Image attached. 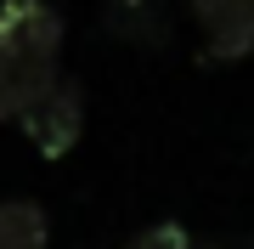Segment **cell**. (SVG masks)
I'll list each match as a JSON object with an SVG mask.
<instances>
[{"label":"cell","instance_id":"obj_1","mask_svg":"<svg viewBox=\"0 0 254 249\" xmlns=\"http://www.w3.org/2000/svg\"><path fill=\"white\" fill-rule=\"evenodd\" d=\"M63 17L46 0H6L0 6V119L17 125L28 102H40L63 80Z\"/></svg>","mask_w":254,"mask_h":249},{"label":"cell","instance_id":"obj_2","mask_svg":"<svg viewBox=\"0 0 254 249\" xmlns=\"http://www.w3.org/2000/svg\"><path fill=\"white\" fill-rule=\"evenodd\" d=\"M17 130L46 159H63L73 142H79V130H85V91L73 80H57L40 102H28V108L17 113Z\"/></svg>","mask_w":254,"mask_h":249},{"label":"cell","instance_id":"obj_3","mask_svg":"<svg viewBox=\"0 0 254 249\" xmlns=\"http://www.w3.org/2000/svg\"><path fill=\"white\" fill-rule=\"evenodd\" d=\"M192 17L215 63H237L254 51V0H192Z\"/></svg>","mask_w":254,"mask_h":249},{"label":"cell","instance_id":"obj_4","mask_svg":"<svg viewBox=\"0 0 254 249\" xmlns=\"http://www.w3.org/2000/svg\"><path fill=\"white\" fill-rule=\"evenodd\" d=\"M108 34H119L125 46H164L170 40V17H164V0H108Z\"/></svg>","mask_w":254,"mask_h":249},{"label":"cell","instance_id":"obj_5","mask_svg":"<svg viewBox=\"0 0 254 249\" xmlns=\"http://www.w3.org/2000/svg\"><path fill=\"white\" fill-rule=\"evenodd\" d=\"M0 249H46V215L28 198L0 204Z\"/></svg>","mask_w":254,"mask_h":249},{"label":"cell","instance_id":"obj_6","mask_svg":"<svg viewBox=\"0 0 254 249\" xmlns=\"http://www.w3.org/2000/svg\"><path fill=\"white\" fill-rule=\"evenodd\" d=\"M125 249H187V227H175V221H164V227H147L136 232Z\"/></svg>","mask_w":254,"mask_h":249}]
</instances>
